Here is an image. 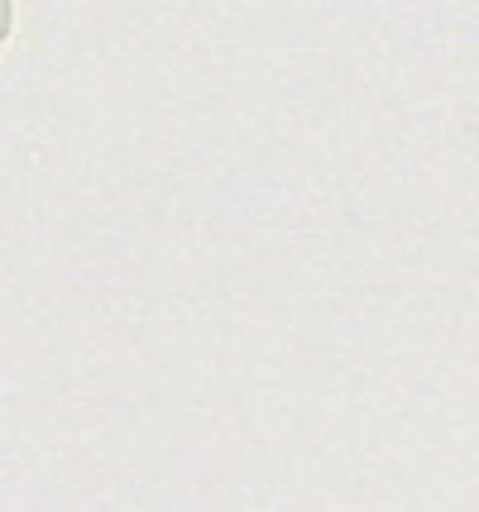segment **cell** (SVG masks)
Listing matches in <instances>:
<instances>
[{"mask_svg":"<svg viewBox=\"0 0 479 512\" xmlns=\"http://www.w3.org/2000/svg\"><path fill=\"white\" fill-rule=\"evenodd\" d=\"M0 29H5V0H0Z\"/></svg>","mask_w":479,"mask_h":512,"instance_id":"1","label":"cell"}]
</instances>
